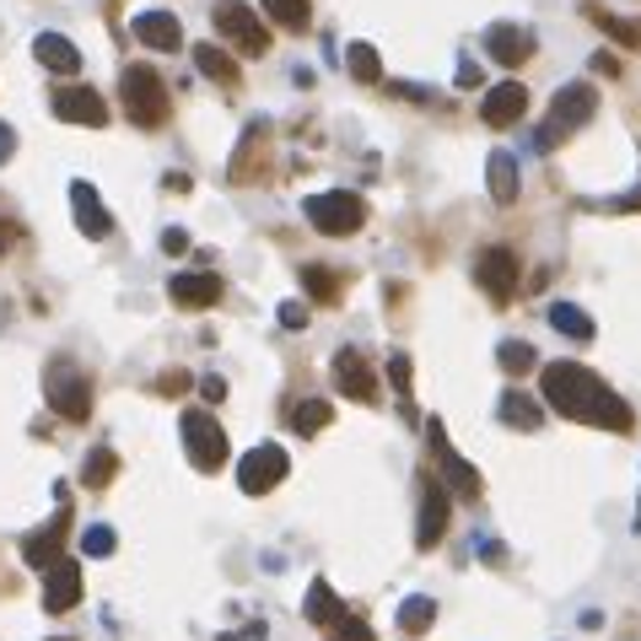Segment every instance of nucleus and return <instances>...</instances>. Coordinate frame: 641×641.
<instances>
[{
	"label": "nucleus",
	"instance_id": "nucleus-26",
	"mask_svg": "<svg viewBox=\"0 0 641 641\" xmlns=\"http://www.w3.org/2000/svg\"><path fill=\"white\" fill-rule=\"evenodd\" d=\"M194 65H199V76H210V81H221V87H238L243 76H238V60L227 55V49H216V44H199L194 49Z\"/></svg>",
	"mask_w": 641,
	"mask_h": 641
},
{
	"label": "nucleus",
	"instance_id": "nucleus-16",
	"mask_svg": "<svg viewBox=\"0 0 641 641\" xmlns=\"http://www.w3.org/2000/svg\"><path fill=\"white\" fill-rule=\"evenodd\" d=\"M528 114V87L523 81H502V87H491L485 92V103H480V119L491 129H507V125H517Z\"/></svg>",
	"mask_w": 641,
	"mask_h": 641
},
{
	"label": "nucleus",
	"instance_id": "nucleus-27",
	"mask_svg": "<svg viewBox=\"0 0 641 641\" xmlns=\"http://www.w3.org/2000/svg\"><path fill=\"white\" fill-rule=\"evenodd\" d=\"M432 620H437V604H432V598H421V593H415V598H404V604H399V631H404V637L432 631Z\"/></svg>",
	"mask_w": 641,
	"mask_h": 641
},
{
	"label": "nucleus",
	"instance_id": "nucleus-13",
	"mask_svg": "<svg viewBox=\"0 0 641 641\" xmlns=\"http://www.w3.org/2000/svg\"><path fill=\"white\" fill-rule=\"evenodd\" d=\"M448 507H453L448 485L432 474V480H426V491H421V523H415V545H421V550L443 545V534H448Z\"/></svg>",
	"mask_w": 641,
	"mask_h": 641
},
{
	"label": "nucleus",
	"instance_id": "nucleus-45",
	"mask_svg": "<svg viewBox=\"0 0 641 641\" xmlns=\"http://www.w3.org/2000/svg\"><path fill=\"white\" fill-rule=\"evenodd\" d=\"M593 70H604V76H615V70H620V60H615V55H593Z\"/></svg>",
	"mask_w": 641,
	"mask_h": 641
},
{
	"label": "nucleus",
	"instance_id": "nucleus-40",
	"mask_svg": "<svg viewBox=\"0 0 641 641\" xmlns=\"http://www.w3.org/2000/svg\"><path fill=\"white\" fill-rule=\"evenodd\" d=\"M11 157H16V129H11L5 119H0V168H5Z\"/></svg>",
	"mask_w": 641,
	"mask_h": 641
},
{
	"label": "nucleus",
	"instance_id": "nucleus-42",
	"mask_svg": "<svg viewBox=\"0 0 641 641\" xmlns=\"http://www.w3.org/2000/svg\"><path fill=\"white\" fill-rule=\"evenodd\" d=\"M179 388H190V378H184V373H162V378H157V393H168V399H173Z\"/></svg>",
	"mask_w": 641,
	"mask_h": 641
},
{
	"label": "nucleus",
	"instance_id": "nucleus-44",
	"mask_svg": "<svg viewBox=\"0 0 641 641\" xmlns=\"http://www.w3.org/2000/svg\"><path fill=\"white\" fill-rule=\"evenodd\" d=\"M458 87H480V65H474V60L458 65Z\"/></svg>",
	"mask_w": 641,
	"mask_h": 641
},
{
	"label": "nucleus",
	"instance_id": "nucleus-10",
	"mask_svg": "<svg viewBox=\"0 0 641 641\" xmlns=\"http://www.w3.org/2000/svg\"><path fill=\"white\" fill-rule=\"evenodd\" d=\"M474 281H480V291L496 302V308H507L517 297V281H523V264H517L513 249H485V254L474 259Z\"/></svg>",
	"mask_w": 641,
	"mask_h": 641
},
{
	"label": "nucleus",
	"instance_id": "nucleus-6",
	"mask_svg": "<svg viewBox=\"0 0 641 641\" xmlns=\"http://www.w3.org/2000/svg\"><path fill=\"white\" fill-rule=\"evenodd\" d=\"M598 114V92L587 87V81H572V87H561L556 92V103H550V119H545V129H539V151H550L561 135H572V129H582L587 119Z\"/></svg>",
	"mask_w": 641,
	"mask_h": 641
},
{
	"label": "nucleus",
	"instance_id": "nucleus-46",
	"mask_svg": "<svg viewBox=\"0 0 641 641\" xmlns=\"http://www.w3.org/2000/svg\"><path fill=\"white\" fill-rule=\"evenodd\" d=\"M227 641H264V626H249V631H238V637H227Z\"/></svg>",
	"mask_w": 641,
	"mask_h": 641
},
{
	"label": "nucleus",
	"instance_id": "nucleus-28",
	"mask_svg": "<svg viewBox=\"0 0 641 641\" xmlns=\"http://www.w3.org/2000/svg\"><path fill=\"white\" fill-rule=\"evenodd\" d=\"M334 421V404L329 399H302L297 410H291V426H297V437H313V432H323Z\"/></svg>",
	"mask_w": 641,
	"mask_h": 641
},
{
	"label": "nucleus",
	"instance_id": "nucleus-22",
	"mask_svg": "<svg viewBox=\"0 0 641 641\" xmlns=\"http://www.w3.org/2000/svg\"><path fill=\"white\" fill-rule=\"evenodd\" d=\"M496 415H502V426L539 432V421H545V404H539V399H528L523 388H507V393H502V404H496Z\"/></svg>",
	"mask_w": 641,
	"mask_h": 641
},
{
	"label": "nucleus",
	"instance_id": "nucleus-29",
	"mask_svg": "<svg viewBox=\"0 0 641 641\" xmlns=\"http://www.w3.org/2000/svg\"><path fill=\"white\" fill-rule=\"evenodd\" d=\"M345 65H351V76H356L362 87H378V81H384V60H378L373 44H351V49H345Z\"/></svg>",
	"mask_w": 641,
	"mask_h": 641
},
{
	"label": "nucleus",
	"instance_id": "nucleus-33",
	"mask_svg": "<svg viewBox=\"0 0 641 641\" xmlns=\"http://www.w3.org/2000/svg\"><path fill=\"white\" fill-rule=\"evenodd\" d=\"M259 5H264V11H270V16L281 22V27H291V33H302V27L313 22L308 0H259Z\"/></svg>",
	"mask_w": 641,
	"mask_h": 641
},
{
	"label": "nucleus",
	"instance_id": "nucleus-3",
	"mask_svg": "<svg viewBox=\"0 0 641 641\" xmlns=\"http://www.w3.org/2000/svg\"><path fill=\"white\" fill-rule=\"evenodd\" d=\"M210 22H216V33H221L238 55H249V60H264V55H270V27L259 22L254 5H243V0H216V5H210Z\"/></svg>",
	"mask_w": 641,
	"mask_h": 641
},
{
	"label": "nucleus",
	"instance_id": "nucleus-1",
	"mask_svg": "<svg viewBox=\"0 0 641 641\" xmlns=\"http://www.w3.org/2000/svg\"><path fill=\"white\" fill-rule=\"evenodd\" d=\"M539 393H545L550 410H561L566 421H582V426H604V432H631L637 426L631 404L615 388H604L598 373H587L577 362H550L539 373Z\"/></svg>",
	"mask_w": 641,
	"mask_h": 641
},
{
	"label": "nucleus",
	"instance_id": "nucleus-37",
	"mask_svg": "<svg viewBox=\"0 0 641 641\" xmlns=\"http://www.w3.org/2000/svg\"><path fill=\"white\" fill-rule=\"evenodd\" d=\"M81 545H87V556H98V561H103V556H114V545H119V539H114V528L92 523V528L81 534Z\"/></svg>",
	"mask_w": 641,
	"mask_h": 641
},
{
	"label": "nucleus",
	"instance_id": "nucleus-23",
	"mask_svg": "<svg viewBox=\"0 0 641 641\" xmlns=\"http://www.w3.org/2000/svg\"><path fill=\"white\" fill-rule=\"evenodd\" d=\"M485 179H491V199L496 205H513L517 199V157L513 151H491V162H485Z\"/></svg>",
	"mask_w": 641,
	"mask_h": 641
},
{
	"label": "nucleus",
	"instance_id": "nucleus-31",
	"mask_svg": "<svg viewBox=\"0 0 641 641\" xmlns=\"http://www.w3.org/2000/svg\"><path fill=\"white\" fill-rule=\"evenodd\" d=\"M302 286H308V297L323 302V308L340 297V275H334V270H323V264H302Z\"/></svg>",
	"mask_w": 641,
	"mask_h": 641
},
{
	"label": "nucleus",
	"instance_id": "nucleus-32",
	"mask_svg": "<svg viewBox=\"0 0 641 641\" xmlns=\"http://www.w3.org/2000/svg\"><path fill=\"white\" fill-rule=\"evenodd\" d=\"M496 362H502V373H513V378H523V373H534V367H539V356H534V345H528V340H502Z\"/></svg>",
	"mask_w": 641,
	"mask_h": 641
},
{
	"label": "nucleus",
	"instance_id": "nucleus-15",
	"mask_svg": "<svg viewBox=\"0 0 641 641\" xmlns=\"http://www.w3.org/2000/svg\"><path fill=\"white\" fill-rule=\"evenodd\" d=\"M65 534H70V507L60 502V513L49 517V528H38V534H27V539H22V556H27V566H33V572H44V566H55V561H60Z\"/></svg>",
	"mask_w": 641,
	"mask_h": 641
},
{
	"label": "nucleus",
	"instance_id": "nucleus-11",
	"mask_svg": "<svg viewBox=\"0 0 641 641\" xmlns=\"http://www.w3.org/2000/svg\"><path fill=\"white\" fill-rule=\"evenodd\" d=\"M329 373H334V388H340V393H351L356 404H378V373L367 367V356H362V351H351V345H345V351H334V367H329Z\"/></svg>",
	"mask_w": 641,
	"mask_h": 641
},
{
	"label": "nucleus",
	"instance_id": "nucleus-19",
	"mask_svg": "<svg viewBox=\"0 0 641 641\" xmlns=\"http://www.w3.org/2000/svg\"><path fill=\"white\" fill-rule=\"evenodd\" d=\"M485 49H491L496 65H523L534 55V33L517 27V22H491V27H485Z\"/></svg>",
	"mask_w": 641,
	"mask_h": 641
},
{
	"label": "nucleus",
	"instance_id": "nucleus-43",
	"mask_svg": "<svg viewBox=\"0 0 641 641\" xmlns=\"http://www.w3.org/2000/svg\"><path fill=\"white\" fill-rule=\"evenodd\" d=\"M604 210H641V184L631 194H620V199H604Z\"/></svg>",
	"mask_w": 641,
	"mask_h": 641
},
{
	"label": "nucleus",
	"instance_id": "nucleus-41",
	"mask_svg": "<svg viewBox=\"0 0 641 641\" xmlns=\"http://www.w3.org/2000/svg\"><path fill=\"white\" fill-rule=\"evenodd\" d=\"M199 393H205L210 404H221V399H227V384H221V378L210 373V378H199Z\"/></svg>",
	"mask_w": 641,
	"mask_h": 641
},
{
	"label": "nucleus",
	"instance_id": "nucleus-7",
	"mask_svg": "<svg viewBox=\"0 0 641 641\" xmlns=\"http://www.w3.org/2000/svg\"><path fill=\"white\" fill-rule=\"evenodd\" d=\"M179 432H184V453H190V463L199 474H216L221 463H227V432H221V421L210 415V410H184V421H179Z\"/></svg>",
	"mask_w": 641,
	"mask_h": 641
},
{
	"label": "nucleus",
	"instance_id": "nucleus-25",
	"mask_svg": "<svg viewBox=\"0 0 641 641\" xmlns=\"http://www.w3.org/2000/svg\"><path fill=\"white\" fill-rule=\"evenodd\" d=\"M587 22L604 27L620 49H641V22H631V16H615V11H604V5H587Z\"/></svg>",
	"mask_w": 641,
	"mask_h": 641
},
{
	"label": "nucleus",
	"instance_id": "nucleus-9",
	"mask_svg": "<svg viewBox=\"0 0 641 641\" xmlns=\"http://www.w3.org/2000/svg\"><path fill=\"white\" fill-rule=\"evenodd\" d=\"M286 474H291V458H286L281 443H259L254 453L238 458V485H243V496H270Z\"/></svg>",
	"mask_w": 641,
	"mask_h": 641
},
{
	"label": "nucleus",
	"instance_id": "nucleus-34",
	"mask_svg": "<svg viewBox=\"0 0 641 641\" xmlns=\"http://www.w3.org/2000/svg\"><path fill=\"white\" fill-rule=\"evenodd\" d=\"M302 615L313 620V626H329L334 615H340V604H334V593H329V582L313 577V587H308V604H302Z\"/></svg>",
	"mask_w": 641,
	"mask_h": 641
},
{
	"label": "nucleus",
	"instance_id": "nucleus-12",
	"mask_svg": "<svg viewBox=\"0 0 641 641\" xmlns=\"http://www.w3.org/2000/svg\"><path fill=\"white\" fill-rule=\"evenodd\" d=\"M49 108H55V119H65V125H92V129L108 125V103L92 87H60L49 98Z\"/></svg>",
	"mask_w": 641,
	"mask_h": 641
},
{
	"label": "nucleus",
	"instance_id": "nucleus-2",
	"mask_svg": "<svg viewBox=\"0 0 641 641\" xmlns=\"http://www.w3.org/2000/svg\"><path fill=\"white\" fill-rule=\"evenodd\" d=\"M119 92H125L129 125H140V129H162L168 125L173 98H168V81H162L151 65H125V70H119Z\"/></svg>",
	"mask_w": 641,
	"mask_h": 641
},
{
	"label": "nucleus",
	"instance_id": "nucleus-24",
	"mask_svg": "<svg viewBox=\"0 0 641 641\" xmlns=\"http://www.w3.org/2000/svg\"><path fill=\"white\" fill-rule=\"evenodd\" d=\"M550 329L556 334H566V340H577V345H587L598 329H593V319L582 313L577 302H550Z\"/></svg>",
	"mask_w": 641,
	"mask_h": 641
},
{
	"label": "nucleus",
	"instance_id": "nucleus-18",
	"mask_svg": "<svg viewBox=\"0 0 641 641\" xmlns=\"http://www.w3.org/2000/svg\"><path fill=\"white\" fill-rule=\"evenodd\" d=\"M76 598H81V566L60 556L55 566H44V609L65 615V609H76Z\"/></svg>",
	"mask_w": 641,
	"mask_h": 641
},
{
	"label": "nucleus",
	"instance_id": "nucleus-20",
	"mask_svg": "<svg viewBox=\"0 0 641 641\" xmlns=\"http://www.w3.org/2000/svg\"><path fill=\"white\" fill-rule=\"evenodd\" d=\"M168 297H173L179 308H216L221 281H216L210 270H184V275H173V281H168Z\"/></svg>",
	"mask_w": 641,
	"mask_h": 641
},
{
	"label": "nucleus",
	"instance_id": "nucleus-30",
	"mask_svg": "<svg viewBox=\"0 0 641 641\" xmlns=\"http://www.w3.org/2000/svg\"><path fill=\"white\" fill-rule=\"evenodd\" d=\"M114 474H119V453H114V448H92V453H87V469H81V480H87L92 491H103Z\"/></svg>",
	"mask_w": 641,
	"mask_h": 641
},
{
	"label": "nucleus",
	"instance_id": "nucleus-47",
	"mask_svg": "<svg viewBox=\"0 0 641 641\" xmlns=\"http://www.w3.org/2000/svg\"><path fill=\"white\" fill-rule=\"evenodd\" d=\"M637 528H641V502H637Z\"/></svg>",
	"mask_w": 641,
	"mask_h": 641
},
{
	"label": "nucleus",
	"instance_id": "nucleus-5",
	"mask_svg": "<svg viewBox=\"0 0 641 641\" xmlns=\"http://www.w3.org/2000/svg\"><path fill=\"white\" fill-rule=\"evenodd\" d=\"M44 399L55 404V415H65V421H87L92 415V378L70 356H55L49 373H44Z\"/></svg>",
	"mask_w": 641,
	"mask_h": 641
},
{
	"label": "nucleus",
	"instance_id": "nucleus-17",
	"mask_svg": "<svg viewBox=\"0 0 641 641\" xmlns=\"http://www.w3.org/2000/svg\"><path fill=\"white\" fill-rule=\"evenodd\" d=\"M70 210H76V227H81L92 243H103V238L114 232V216L103 210V199H98V190H92L87 179H76V184H70Z\"/></svg>",
	"mask_w": 641,
	"mask_h": 641
},
{
	"label": "nucleus",
	"instance_id": "nucleus-14",
	"mask_svg": "<svg viewBox=\"0 0 641 641\" xmlns=\"http://www.w3.org/2000/svg\"><path fill=\"white\" fill-rule=\"evenodd\" d=\"M129 33H135L146 49H157V55L184 49V27H179V16H173V11H140V16L129 22Z\"/></svg>",
	"mask_w": 641,
	"mask_h": 641
},
{
	"label": "nucleus",
	"instance_id": "nucleus-38",
	"mask_svg": "<svg viewBox=\"0 0 641 641\" xmlns=\"http://www.w3.org/2000/svg\"><path fill=\"white\" fill-rule=\"evenodd\" d=\"M281 329H308V308L302 302H281Z\"/></svg>",
	"mask_w": 641,
	"mask_h": 641
},
{
	"label": "nucleus",
	"instance_id": "nucleus-35",
	"mask_svg": "<svg viewBox=\"0 0 641 641\" xmlns=\"http://www.w3.org/2000/svg\"><path fill=\"white\" fill-rule=\"evenodd\" d=\"M323 631H329V641H378V637H373V626H367L362 615H345V609H340V615H334Z\"/></svg>",
	"mask_w": 641,
	"mask_h": 641
},
{
	"label": "nucleus",
	"instance_id": "nucleus-36",
	"mask_svg": "<svg viewBox=\"0 0 641 641\" xmlns=\"http://www.w3.org/2000/svg\"><path fill=\"white\" fill-rule=\"evenodd\" d=\"M388 373H393V399H399V410L404 415H415V393H410V356H388Z\"/></svg>",
	"mask_w": 641,
	"mask_h": 641
},
{
	"label": "nucleus",
	"instance_id": "nucleus-4",
	"mask_svg": "<svg viewBox=\"0 0 641 641\" xmlns=\"http://www.w3.org/2000/svg\"><path fill=\"white\" fill-rule=\"evenodd\" d=\"M302 216L319 227L323 238H351L367 221V199L362 194H345V190H323V194L302 199Z\"/></svg>",
	"mask_w": 641,
	"mask_h": 641
},
{
	"label": "nucleus",
	"instance_id": "nucleus-8",
	"mask_svg": "<svg viewBox=\"0 0 641 641\" xmlns=\"http://www.w3.org/2000/svg\"><path fill=\"white\" fill-rule=\"evenodd\" d=\"M426 443H432V458H437V480L448 485L453 496L474 502V496H480V469H474V463L448 443V432H443V421H437V415L426 421Z\"/></svg>",
	"mask_w": 641,
	"mask_h": 641
},
{
	"label": "nucleus",
	"instance_id": "nucleus-39",
	"mask_svg": "<svg viewBox=\"0 0 641 641\" xmlns=\"http://www.w3.org/2000/svg\"><path fill=\"white\" fill-rule=\"evenodd\" d=\"M162 249H168V254H184V249H190V232H184V227H168V232H162Z\"/></svg>",
	"mask_w": 641,
	"mask_h": 641
},
{
	"label": "nucleus",
	"instance_id": "nucleus-21",
	"mask_svg": "<svg viewBox=\"0 0 641 641\" xmlns=\"http://www.w3.org/2000/svg\"><path fill=\"white\" fill-rule=\"evenodd\" d=\"M33 55H38L44 70H55V76H76V70H81V49H76L65 33H38V38H33Z\"/></svg>",
	"mask_w": 641,
	"mask_h": 641
}]
</instances>
